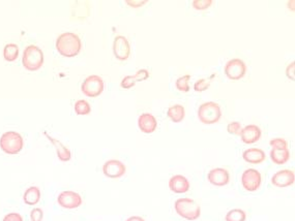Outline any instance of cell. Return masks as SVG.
Listing matches in <instances>:
<instances>
[{
  "mask_svg": "<svg viewBox=\"0 0 295 221\" xmlns=\"http://www.w3.org/2000/svg\"><path fill=\"white\" fill-rule=\"evenodd\" d=\"M82 43L80 37L73 32H65L59 35L56 41V49L63 57H75L81 51Z\"/></svg>",
  "mask_w": 295,
  "mask_h": 221,
  "instance_id": "1",
  "label": "cell"
},
{
  "mask_svg": "<svg viewBox=\"0 0 295 221\" xmlns=\"http://www.w3.org/2000/svg\"><path fill=\"white\" fill-rule=\"evenodd\" d=\"M174 208L177 214L189 221L197 220L201 215L200 206L194 199L189 197L177 199L175 201Z\"/></svg>",
  "mask_w": 295,
  "mask_h": 221,
  "instance_id": "2",
  "label": "cell"
},
{
  "mask_svg": "<svg viewBox=\"0 0 295 221\" xmlns=\"http://www.w3.org/2000/svg\"><path fill=\"white\" fill-rule=\"evenodd\" d=\"M24 140L16 131H7L0 138V148L8 155H16L23 149Z\"/></svg>",
  "mask_w": 295,
  "mask_h": 221,
  "instance_id": "3",
  "label": "cell"
},
{
  "mask_svg": "<svg viewBox=\"0 0 295 221\" xmlns=\"http://www.w3.org/2000/svg\"><path fill=\"white\" fill-rule=\"evenodd\" d=\"M22 63L27 71H30V72L38 71L44 64L43 51L36 46L33 45L28 46L24 50Z\"/></svg>",
  "mask_w": 295,
  "mask_h": 221,
  "instance_id": "4",
  "label": "cell"
},
{
  "mask_svg": "<svg viewBox=\"0 0 295 221\" xmlns=\"http://www.w3.org/2000/svg\"><path fill=\"white\" fill-rule=\"evenodd\" d=\"M221 117L222 111L216 102H204L198 109V118L203 124H214L220 121Z\"/></svg>",
  "mask_w": 295,
  "mask_h": 221,
  "instance_id": "5",
  "label": "cell"
},
{
  "mask_svg": "<svg viewBox=\"0 0 295 221\" xmlns=\"http://www.w3.org/2000/svg\"><path fill=\"white\" fill-rule=\"evenodd\" d=\"M81 90L88 98H97L104 91V81L98 75L88 76L83 81Z\"/></svg>",
  "mask_w": 295,
  "mask_h": 221,
  "instance_id": "6",
  "label": "cell"
},
{
  "mask_svg": "<svg viewBox=\"0 0 295 221\" xmlns=\"http://www.w3.org/2000/svg\"><path fill=\"white\" fill-rule=\"evenodd\" d=\"M261 174L255 169L245 170L241 175V184L242 187L250 192L257 191L261 186Z\"/></svg>",
  "mask_w": 295,
  "mask_h": 221,
  "instance_id": "7",
  "label": "cell"
},
{
  "mask_svg": "<svg viewBox=\"0 0 295 221\" xmlns=\"http://www.w3.org/2000/svg\"><path fill=\"white\" fill-rule=\"evenodd\" d=\"M245 73H247V65L238 58L232 59L225 65V74L227 75L230 80H240L241 78H243Z\"/></svg>",
  "mask_w": 295,
  "mask_h": 221,
  "instance_id": "8",
  "label": "cell"
},
{
  "mask_svg": "<svg viewBox=\"0 0 295 221\" xmlns=\"http://www.w3.org/2000/svg\"><path fill=\"white\" fill-rule=\"evenodd\" d=\"M57 203L64 209L72 210L82 205V197L74 191H62L57 197Z\"/></svg>",
  "mask_w": 295,
  "mask_h": 221,
  "instance_id": "9",
  "label": "cell"
},
{
  "mask_svg": "<svg viewBox=\"0 0 295 221\" xmlns=\"http://www.w3.org/2000/svg\"><path fill=\"white\" fill-rule=\"evenodd\" d=\"M125 172H126L125 166L121 161L116 159L108 160L103 166L104 175L111 179H118L122 177L125 174Z\"/></svg>",
  "mask_w": 295,
  "mask_h": 221,
  "instance_id": "10",
  "label": "cell"
},
{
  "mask_svg": "<svg viewBox=\"0 0 295 221\" xmlns=\"http://www.w3.org/2000/svg\"><path fill=\"white\" fill-rule=\"evenodd\" d=\"M113 52L118 60H126L131 54V47L129 41L124 36H116L113 44Z\"/></svg>",
  "mask_w": 295,
  "mask_h": 221,
  "instance_id": "11",
  "label": "cell"
},
{
  "mask_svg": "<svg viewBox=\"0 0 295 221\" xmlns=\"http://www.w3.org/2000/svg\"><path fill=\"white\" fill-rule=\"evenodd\" d=\"M295 181L294 172L291 170H282L275 172L271 178V184L275 187L285 188L291 186Z\"/></svg>",
  "mask_w": 295,
  "mask_h": 221,
  "instance_id": "12",
  "label": "cell"
},
{
  "mask_svg": "<svg viewBox=\"0 0 295 221\" xmlns=\"http://www.w3.org/2000/svg\"><path fill=\"white\" fill-rule=\"evenodd\" d=\"M207 178L212 185L218 186V187L227 185L230 181L229 172L227 170L221 169V168H216V169L211 170L208 172Z\"/></svg>",
  "mask_w": 295,
  "mask_h": 221,
  "instance_id": "13",
  "label": "cell"
},
{
  "mask_svg": "<svg viewBox=\"0 0 295 221\" xmlns=\"http://www.w3.org/2000/svg\"><path fill=\"white\" fill-rule=\"evenodd\" d=\"M240 139L244 144H254L258 142L261 138V129L257 126L251 124V125L245 126L240 131Z\"/></svg>",
  "mask_w": 295,
  "mask_h": 221,
  "instance_id": "14",
  "label": "cell"
},
{
  "mask_svg": "<svg viewBox=\"0 0 295 221\" xmlns=\"http://www.w3.org/2000/svg\"><path fill=\"white\" fill-rule=\"evenodd\" d=\"M169 188L175 194H185L190 189V182L182 175H175L169 180Z\"/></svg>",
  "mask_w": 295,
  "mask_h": 221,
  "instance_id": "15",
  "label": "cell"
},
{
  "mask_svg": "<svg viewBox=\"0 0 295 221\" xmlns=\"http://www.w3.org/2000/svg\"><path fill=\"white\" fill-rule=\"evenodd\" d=\"M138 126L144 133H152L157 127V122L153 115L144 113L138 118Z\"/></svg>",
  "mask_w": 295,
  "mask_h": 221,
  "instance_id": "16",
  "label": "cell"
},
{
  "mask_svg": "<svg viewBox=\"0 0 295 221\" xmlns=\"http://www.w3.org/2000/svg\"><path fill=\"white\" fill-rule=\"evenodd\" d=\"M149 76L148 71L146 70H140L138 71L134 75H127L125 78L122 79L120 86L123 89H130L136 85L137 82H141L146 80Z\"/></svg>",
  "mask_w": 295,
  "mask_h": 221,
  "instance_id": "17",
  "label": "cell"
},
{
  "mask_svg": "<svg viewBox=\"0 0 295 221\" xmlns=\"http://www.w3.org/2000/svg\"><path fill=\"white\" fill-rule=\"evenodd\" d=\"M242 158L249 163L259 165V163H262L265 160L266 155H265L264 151L261 149L250 148L242 153Z\"/></svg>",
  "mask_w": 295,
  "mask_h": 221,
  "instance_id": "18",
  "label": "cell"
},
{
  "mask_svg": "<svg viewBox=\"0 0 295 221\" xmlns=\"http://www.w3.org/2000/svg\"><path fill=\"white\" fill-rule=\"evenodd\" d=\"M44 133H45V136L48 138V140L52 143V145L55 147L58 158L60 159L61 161H68V160H70L71 157H72L71 151L68 150L60 141H58V140L50 137L47 132H44Z\"/></svg>",
  "mask_w": 295,
  "mask_h": 221,
  "instance_id": "19",
  "label": "cell"
},
{
  "mask_svg": "<svg viewBox=\"0 0 295 221\" xmlns=\"http://www.w3.org/2000/svg\"><path fill=\"white\" fill-rule=\"evenodd\" d=\"M269 155L273 163L278 166H282L287 163L290 159V151L289 149H272Z\"/></svg>",
  "mask_w": 295,
  "mask_h": 221,
  "instance_id": "20",
  "label": "cell"
},
{
  "mask_svg": "<svg viewBox=\"0 0 295 221\" xmlns=\"http://www.w3.org/2000/svg\"><path fill=\"white\" fill-rule=\"evenodd\" d=\"M39 199H41V191H39L38 187L31 186L29 187L23 196L24 203L28 206H33L36 205Z\"/></svg>",
  "mask_w": 295,
  "mask_h": 221,
  "instance_id": "21",
  "label": "cell"
},
{
  "mask_svg": "<svg viewBox=\"0 0 295 221\" xmlns=\"http://www.w3.org/2000/svg\"><path fill=\"white\" fill-rule=\"evenodd\" d=\"M167 115L174 123H179L184 119L185 111L181 104H175L168 109Z\"/></svg>",
  "mask_w": 295,
  "mask_h": 221,
  "instance_id": "22",
  "label": "cell"
},
{
  "mask_svg": "<svg viewBox=\"0 0 295 221\" xmlns=\"http://www.w3.org/2000/svg\"><path fill=\"white\" fill-rule=\"evenodd\" d=\"M19 56V47L15 44H8L3 49V57L8 62L15 61Z\"/></svg>",
  "mask_w": 295,
  "mask_h": 221,
  "instance_id": "23",
  "label": "cell"
},
{
  "mask_svg": "<svg viewBox=\"0 0 295 221\" xmlns=\"http://www.w3.org/2000/svg\"><path fill=\"white\" fill-rule=\"evenodd\" d=\"M245 219H247V214L240 209H233L225 216L226 221H245Z\"/></svg>",
  "mask_w": 295,
  "mask_h": 221,
  "instance_id": "24",
  "label": "cell"
},
{
  "mask_svg": "<svg viewBox=\"0 0 295 221\" xmlns=\"http://www.w3.org/2000/svg\"><path fill=\"white\" fill-rule=\"evenodd\" d=\"M74 109H75V112L77 115H88L91 112L90 104L83 99L78 100L75 103Z\"/></svg>",
  "mask_w": 295,
  "mask_h": 221,
  "instance_id": "25",
  "label": "cell"
},
{
  "mask_svg": "<svg viewBox=\"0 0 295 221\" xmlns=\"http://www.w3.org/2000/svg\"><path fill=\"white\" fill-rule=\"evenodd\" d=\"M190 80H191V75L186 74L183 76H180V78L177 79L175 85L176 88L178 89L180 92H189L190 91Z\"/></svg>",
  "mask_w": 295,
  "mask_h": 221,
  "instance_id": "26",
  "label": "cell"
},
{
  "mask_svg": "<svg viewBox=\"0 0 295 221\" xmlns=\"http://www.w3.org/2000/svg\"><path fill=\"white\" fill-rule=\"evenodd\" d=\"M269 145L272 149H288V142L282 138L273 139L269 142Z\"/></svg>",
  "mask_w": 295,
  "mask_h": 221,
  "instance_id": "27",
  "label": "cell"
},
{
  "mask_svg": "<svg viewBox=\"0 0 295 221\" xmlns=\"http://www.w3.org/2000/svg\"><path fill=\"white\" fill-rule=\"evenodd\" d=\"M212 3V0H195L193 1V6L195 9H199V11H203V9L208 8Z\"/></svg>",
  "mask_w": 295,
  "mask_h": 221,
  "instance_id": "28",
  "label": "cell"
},
{
  "mask_svg": "<svg viewBox=\"0 0 295 221\" xmlns=\"http://www.w3.org/2000/svg\"><path fill=\"white\" fill-rule=\"evenodd\" d=\"M209 86H210L209 82H207L205 79H201V80L197 81V82L195 83V85H194V89H195V91H197V92H203V91H205V90H207V89L209 88Z\"/></svg>",
  "mask_w": 295,
  "mask_h": 221,
  "instance_id": "29",
  "label": "cell"
},
{
  "mask_svg": "<svg viewBox=\"0 0 295 221\" xmlns=\"http://www.w3.org/2000/svg\"><path fill=\"white\" fill-rule=\"evenodd\" d=\"M241 129H242L241 124H240V122H237V121H234V122L228 124V126H227L228 132L230 134H235V136H236V134H239Z\"/></svg>",
  "mask_w": 295,
  "mask_h": 221,
  "instance_id": "30",
  "label": "cell"
},
{
  "mask_svg": "<svg viewBox=\"0 0 295 221\" xmlns=\"http://www.w3.org/2000/svg\"><path fill=\"white\" fill-rule=\"evenodd\" d=\"M44 217V212L42 209L35 208L30 212V219L31 221H42Z\"/></svg>",
  "mask_w": 295,
  "mask_h": 221,
  "instance_id": "31",
  "label": "cell"
},
{
  "mask_svg": "<svg viewBox=\"0 0 295 221\" xmlns=\"http://www.w3.org/2000/svg\"><path fill=\"white\" fill-rule=\"evenodd\" d=\"M2 221H23V217L20 215L19 213H9L4 216Z\"/></svg>",
  "mask_w": 295,
  "mask_h": 221,
  "instance_id": "32",
  "label": "cell"
},
{
  "mask_svg": "<svg viewBox=\"0 0 295 221\" xmlns=\"http://www.w3.org/2000/svg\"><path fill=\"white\" fill-rule=\"evenodd\" d=\"M294 69H295V63H294V62H292L291 64H289V65L287 66V69H286V75L288 76V78H289L290 80H292V81L295 80V76H294Z\"/></svg>",
  "mask_w": 295,
  "mask_h": 221,
  "instance_id": "33",
  "label": "cell"
},
{
  "mask_svg": "<svg viewBox=\"0 0 295 221\" xmlns=\"http://www.w3.org/2000/svg\"><path fill=\"white\" fill-rule=\"evenodd\" d=\"M147 1H140V0H133V1H126V3L129 4V5H131L132 7H140V6H142L143 4H145Z\"/></svg>",
  "mask_w": 295,
  "mask_h": 221,
  "instance_id": "34",
  "label": "cell"
},
{
  "mask_svg": "<svg viewBox=\"0 0 295 221\" xmlns=\"http://www.w3.org/2000/svg\"><path fill=\"white\" fill-rule=\"evenodd\" d=\"M126 221H145V220L140 216H132L130 218H127Z\"/></svg>",
  "mask_w": 295,
  "mask_h": 221,
  "instance_id": "35",
  "label": "cell"
}]
</instances>
